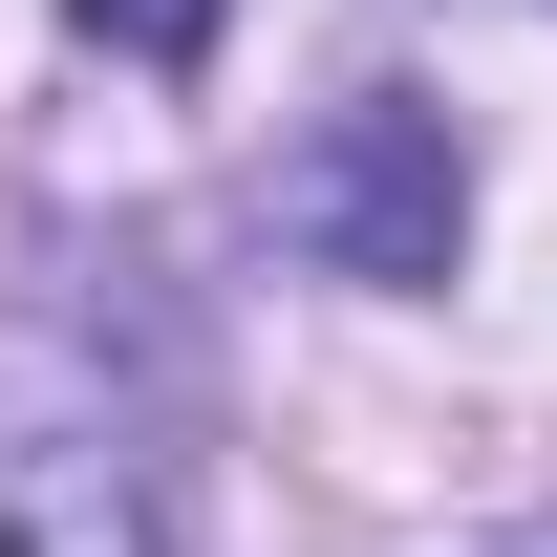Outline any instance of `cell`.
I'll return each mask as SVG.
<instances>
[{"instance_id": "cell-1", "label": "cell", "mask_w": 557, "mask_h": 557, "mask_svg": "<svg viewBox=\"0 0 557 557\" xmlns=\"http://www.w3.org/2000/svg\"><path fill=\"white\" fill-rule=\"evenodd\" d=\"M0 557H194L172 429L108 386V344L0 322Z\"/></svg>"}, {"instance_id": "cell-2", "label": "cell", "mask_w": 557, "mask_h": 557, "mask_svg": "<svg viewBox=\"0 0 557 557\" xmlns=\"http://www.w3.org/2000/svg\"><path fill=\"white\" fill-rule=\"evenodd\" d=\"M278 258L364 278V300H429V278L472 258V150H450V108H408V86L322 108V129L278 150Z\"/></svg>"}, {"instance_id": "cell-3", "label": "cell", "mask_w": 557, "mask_h": 557, "mask_svg": "<svg viewBox=\"0 0 557 557\" xmlns=\"http://www.w3.org/2000/svg\"><path fill=\"white\" fill-rule=\"evenodd\" d=\"M214 22L236 0H86V44H129V65H214Z\"/></svg>"}]
</instances>
